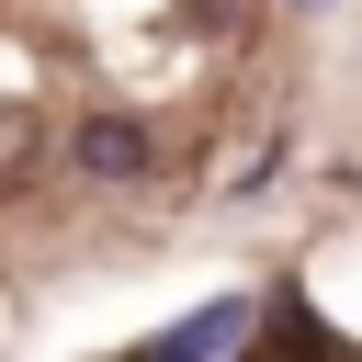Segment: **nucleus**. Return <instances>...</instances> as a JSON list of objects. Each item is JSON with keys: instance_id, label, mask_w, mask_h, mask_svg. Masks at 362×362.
I'll return each instance as SVG.
<instances>
[{"instance_id": "1", "label": "nucleus", "mask_w": 362, "mask_h": 362, "mask_svg": "<svg viewBox=\"0 0 362 362\" xmlns=\"http://www.w3.org/2000/svg\"><path fill=\"white\" fill-rule=\"evenodd\" d=\"M79 170H102V181H136V170H147V124H124V113H90V124H79Z\"/></svg>"}]
</instances>
